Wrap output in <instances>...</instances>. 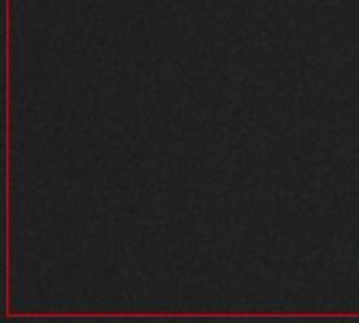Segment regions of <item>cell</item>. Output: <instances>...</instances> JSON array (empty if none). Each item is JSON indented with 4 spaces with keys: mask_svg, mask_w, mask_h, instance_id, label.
<instances>
[{
    "mask_svg": "<svg viewBox=\"0 0 359 323\" xmlns=\"http://www.w3.org/2000/svg\"><path fill=\"white\" fill-rule=\"evenodd\" d=\"M355 271H358V282H359V252H358V263H355Z\"/></svg>",
    "mask_w": 359,
    "mask_h": 323,
    "instance_id": "cell-1",
    "label": "cell"
}]
</instances>
